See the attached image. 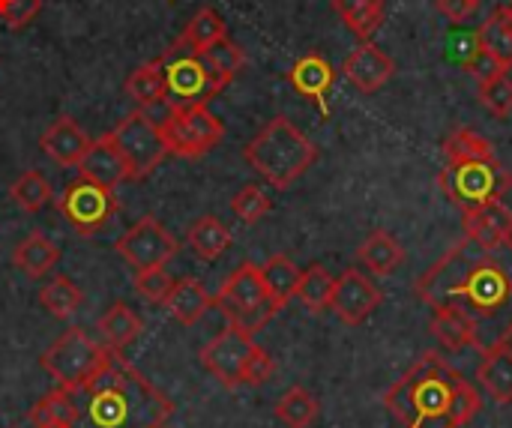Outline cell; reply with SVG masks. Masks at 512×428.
Here are the masks:
<instances>
[{"instance_id": "1", "label": "cell", "mask_w": 512, "mask_h": 428, "mask_svg": "<svg viewBox=\"0 0 512 428\" xmlns=\"http://www.w3.org/2000/svg\"><path fill=\"white\" fill-rule=\"evenodd\" d=\"M171 402L123 357L108 351V360L84 384L54 387L30 411L33 428H165Z\"/></svg>"}, {"instance_id": "2", "label": "cell", "mask_w": 512, "mask_h": 428, "mask_svg": "<svg viewBox=\"0 0 512 428\" xmlns=\"http://www.w3.org/2000/svg\"><path fill=\"white\" fill-rule=\"evenodd\" d=\"M459 372L438 354H423L384 396V408L405 428H456L450 393Z\"/></svg>"}, {"instance_id": "3", "label": "cell", "mask_w": 512, "mask_h": 428, "mask_svg": "<svg viewBox=\"0 0 512 428\" xmlns=\"http://www.w3.org/2000/svg\"><path fill=\"white\" fill-rule=\"evenodd\" d=\"M246 162L255 174H261L270 186L288 189L294 180H300L318 159V147L288 120L273 117L249 144H246Z\"/></svg>"}, {"instance_id": "4", "label": "cell", "mask_w": 512, "mask_h": 428, "mask_svg": "<svg viewBox=\"0 0 512 428\" xmlns=\"http://www.w3.org/2000/svg\"><path fill=\"white\" fill-rule=\"evenodd\" d=\"M204 369L225 387H261L273 375V357L255 342V333L228 324L201 348Z\"/></svg>"}, {"instance_id": "5", "label": "cell", "mask_w": 512, "mask_h": 428, "mask_svg": "<svg viewBox=\"0 0 512 428\" xmlns=\"http://www.w3.org/2000/svg\"><path fill=\"white\" fill-rule=\"evenodd\" d=\"M438 183L444 195L465 213L489 201H504V195L510 192L512 177L498 162V156L495 159H456V162H447Z\"/></svg>"}, {"instance_id": "6", "label": "cell", "mask_w": 512, "mask_h": 428, "mask_svg": "<svg viewBox=\"0 0 512 428\" xmlns=\"http://www.w3.org/2000/svg\"><path fill=\"white\" fill-rule=\"evenodd\" d=\"M162 78H165V99L171 105H210L225 87V81L207 66L204 54L174 42L162 57Z\"/></svg>"}, {"instance_id": "7", "label": "cell", "mask_w": 512, "mask_h": 428, "mask_svg": "<svg viewBox=\"0 0 512 428\" xmlns=\"http://www.w3.org/2000/svg\"><path fill=\"white\" fill-rule=\"evenodd\" d=\"M216 306L222 309L228 324L243 327L249 333H258L267 321L276 318V312H282L270 300L261 267H255V264H240L225 279L222 291L216 294Z\"/></svg>"}, {"instance_id": "8", "label": "cell", "mask_w": 512, "mask_h": 428, "mask_svg": "<svg viewBox=\"0 0 512 428\" xmlns=\"http://www.w3.org/2000/svg\"><path fill=\"white\" fill-rule=\"evenodd\" d=\"M108 351L111 348L99 345L81 327H72V330H66V333H60L54 339V345L39 357V363L54 378L57 387L72 390V387L84 384L87 378H93L99 372V366L108 360Z\"/></svg>"}, {"instance_id": "9", "label": "cell", "mask_w": 512, "mask_h": 428, "mask_svg": "<svg viewBox=\"0 0 512 428\" xmlns=\"http://www.w3.org/2000/svg\"><path fill=\"white\" fill-rule=\"evenodd\" d=\"M159 129L168 153L183 159H198L210 153L225 135V123L207 105H171V114L162 120Z\"/></svg>"}, {"instance_id": "10", "label": "cell", "mask_w": 512, "mask_h": 428, "mask_svg": "<svg viewBox=\"0 0 512 428\" xmlns=\"http://www.w3.org/2000/svg\"><path fill=\"white\" fill-rule=\"evenodd\" d=\"M492 252L483 249L477 240L465 237L462 243H456L423 279H417V297H423L432 309H441V306H456L471 270L486 261Z\"/></svg>"}, {"instance_id": "11", "label": "cell", "mask_w": 512, "mask_h": 428, "mask_svg": "<svg viewBox=\"0 0 512 428\" xmlns=\"http://www.w3.org/2000/svg\"><path fill=\"white\" fill-rule=\"evenodd\" d=\"M111 138H114L126 168H129V180H144L168 156V147H165L159 123L147 111H141V108L132 111L129 117H123L111 129Z\"/></svg>"}, {"instance_id": "12", "label": "cell", "mask_w": 512, "mask_h": 428, "mask_svg": "<svg viewBox=\"0 0 512 428\" xmlns=\"http://www.w3.org/2000/svg\"><path fill=\"white\" fill-rule=\"evenodd\" d=\"M180 243L174 240V234L156 219V216H144L138 219L117 243L114 252L135 270H156L165 267L174 255H177Z\"/></svg>"}, {"instance_id": "13", "label": "cell", "mask_w": 512, "mask_h": 428, "mask_svg": "<svg viewBox=\"0 0 512 428\" xmlns=\"http://www.w3.org/2000/svg\"><path fill=\"white\" fill-rule=\"evenodd\" d=\"M60 213H63V219L81 237H93L117 213V195L111 189H105V186H96V183L78 177L75 183H69L63 189V195H60Z\"/></svg>"}, {"instance_id": "14", "label": "cell", "mask_w": 512, "mask_h": 428, "mask_svg": "<svg viewBox=\"0 0 512 428\" xmlns=\"http://www.w3.org/2000/svg\"><path fill=\"white\" fill-rule=\"evenodd\" d=\"M510 300V273L489 255L486 261H480V264L471 270V276H468V282H465V288H462V294H459V300H456V309L468 312V315L477 321L480 315H495V312H501L504 306H510Z\"/></svg>"}, {"instance_id": "15", "label": "cell", "mask_w": 512, "mask_h": 428, "mask_svg": "<svg viewBox=\"0 0 512 428\" xmlns=\"http://www.w3.org/2000/svg\"><path fill=\"white\" fill-rule=\"evenodd\" d=\"M381 300H384L381 288H378L369 276H363L357 267H351V270H345V273L333 282L330 312H333L342 324L357 327V324H363V321L381 306Z\"/></svg>"}, {"instance_id": "16", "label": "cell", "mask_w": 512, "mask_h": 428, "mask_svg": "<svg viewBox=\"0 0 512 428\" xmlns=\"http://www.w3.org/2000/svg\"><path fill=\"white\" fill-rule=\"evenodd\" d=\"M462 228L471 240H477L483 249L495 252L512 240V210L504 201H489L483 207L465 210Z\"/></svg>"}, {"instance_id": "17", "label": "cell", "mask_w": 512, "mask_h": 428, "mask_svg": "<svg viewBox=\"0 0 512 428\" xmlns=\"http://www.w3.org/2000/svg\"><path fill=\"white\" fill-rule=\"evenodd\" d=\"M342 72H345V78H348L360 93H375V90H381V87L393 78L396 63H393V57L384 54L378 45L363 42L360 48H354V51L348 54V60L342 63Z\"/></svg>"}, {"instance_id": "18", "label": "cell", "mask_w": 512, "mask_h": 428, "mask_svg": "<svg viewBox=\"0 0 512 428\" xmlns=\"http://www.w3.org/2000/svg\"><path fill=\"white\" fill-rule=\"evenodd\" d=\"M78 171H81L84 180H90V183H96V186H105V189H111V192H114L120 183L129 180V168H126V162H123V156H120V150H117L111 132L102 135V138H96V141H90L84 159L78 162Z\"/></svg>"}, {"instance_id": "19", "label": "cell", "mask_w": 512, "mask_h": 428, "mask_svg": "<svg viewBox=\"0 0 512 428\" xmlns=\"http://www.w3.org/2000/svg\"><path fill=\"white\" fill-rule=\"evenodd\" d=\"M288 81H291V87H294L300 96H306L309 102H315V105L321 108V114L330 111V108H327V93H330V87H333V81H336V72H333V63H330L321 51L303 54V57L291 66Z\"/></svg>"}, {"instance_id": "20", "label": "cell", "mask_w": 512, "mask_h": 428, "mask_svg": "<svg viewBox=\"0 0 512 428\" xmlns=\"http://www.w3.org/2000/svg\"><path fill=\"white\" fill-rule=\"evenodd\" d=\"M39 147L42 153L63 165V168H78V162L84 159L87 147H90V138L87 132L72 120V117H57L39 138Z\"/></svg>"}, {"instance_id": "21", "label": "cell", "mask_w": 512, "mask_h": 428, "mask_svg": "<svg viewBox=\"0 0 512 428\" xmlns=\"http://www.w3.org/2000/svg\"><path fill=\"white\" fill-rule=\"evenodd\" d=\"M162 306H165V312H168L177 324L192 327V324H198V321L216 306V297H213L198 279H180V282L171 285V291H168V297L162 300Z\"/></svg>"}, {"instance_id": "22", "label": "cell", "mask_w": 512, "mask_h": 428, "mask_svg": "<svg viewBox=\"0 0 512 428\" xmlns=\"http://www.w3.org/2000/svg\"><path fill=\"white\" fill-rule=\"evenodd\" d=\"M477 381L483 384V390L492 402L512 405V348L507 345V339L483 354Z\"/></svg>"}, {"instance_id": "23", "label": "cell", "mask_w": 512, "mask_h": 428, "mask_svg": "<svg viewBox=\"0 0 512 428\" xmlns=\"http://www.w3.org/2000/svg\"><path fill=\"white\" fill-rule=\"evenodd\" d=\"M12 264L30 279H42V276H48V270H54L60 264V249L42 231H30L18 240V246L12 252Z\"/></svg>"}, {"instance_id": "24", "label": "cell", "mask_w": 512, "mask_h": 428, "mask_svg": "<svg viewBox=\"0 0 512 428\" xmlns=\"http://www.w3.org/2000/svg\"><path fill=\"white\" fill-rule=\"evenodd\" d=\"M360 264L372 273V276H390L405 264V249L402 243L390 234V231H372L360 249H357Z\"/></svg>"}, {"instance_id": "25", "label": "cell", "mask_w": 512, "mask_h": 428, "mask_svg": "<svg viewBox=\"0 0 512 428\" xmlns=\"http://www.w3.org/2000/svg\"><path fill=\"white\" fill-rule=\"evenodd\" d=\"M432 336L444 351H462L468 345H477V321L456 306H441L432 318Z\"/></svg>"}, {"instance_id": "26", "label": "cell", "mask_w": 512, "mask_h": 428, "mask_svg": "<svg viewBox=\"0 0 512 428\" xmlns=\"http://www.w3.org/2000/svg\"><path fill=\"white\" fill-rule=\"evenodd\" d=\"M141 330H144L141 318L126 303H114L99 318V336L105 339V348H111V351H126L141 336Z\"/></svg>"}, {"instance_id": "27", "label": "cell", "mask_w": 512, "mask_h": 428, "mask_svg": "<svg viewBox=\"0 0 512 428\" xmlns=\"http://www.w3.org/2000/svg\"><path fill=\"white\" fill-rule=\"evenodd\" d=\"M186 240H189V249L204 261H216L231 249V231L216 216H201L198 222H192Z\"/></svg>"}, {"instance_id": "28", "label": "cell", "mask_w": 512, "mask_h": 428, "mask_svg": "<svg viewBox=\"0 0 512 428\" xmlns=\"http://www.w3.org/2000/svg\"><path fill=\"white\" fill-rule=\"evenodd\" d=\"M300 267L288 258V255H273L264 267H261V276H264V285H267V294L270 300L285 309L294 294H297V285H300Z\"/></svg>"}, {"instance_id": "29", "label": "cell", "mask_w": 512, "mask_h": 428, "mask_svg": "<svg viewBox=\"0 0 512 428\" xmlns=\"http://www.w3.org/2000/svg\"><path fill=\"white\" fill-rule=\"evenodd\" d=\"M84 303V291L69 279V276H54L39 288V306L51 312L57 321L72 318Z\"/></svg>"}, {"instance_id": "30", "label": "cell", "mask_w": 512, "mask_h": 428, "mask_svg": "<svg viewBox=\"0 0 512 428\" xmlns=\"http://www.w3.org/2000/svg\"><path fill=\"white\" fill-rule=\"evenodd\" d=\"M477 42L504 66L512 69V21L507 15V9H495L486 24L477 30Z\"/></svg>"}, {"instance_id": "31", "label": "cell", "mask_w": 512, "mask_h": 428, "mask_svg": "<svg viewBox=\"0 0 512 428\" xmlns=\"http://www.w3.org/2000/svg\"><path fill=\"white\" fill-rule=\"evenodd\" d=\"M126 96L138 105V108H150L156 102L165 99V78H162V66L159 57L138 66L129 78H126Z\"/></svg>"}, {"instance_id": "32", "label": "cell", "mask_w": 512, "mask_h": 428, "mask_svg": "<svg viewBox=\"0 0 512 428\" xmlns=\"http://www.w3.org/2000/svg\"><path fill=\"white\" fill-rule=\"evenodd\" d=\"M225 36H228V27H225L222 15H219L216 9L204 6V9H198V12L189 18V24L183 27V33H180L177 42H183V45H189V48H195V51H204V48H210L213 42H219V39H225Z\"/></svg>"}, {"instance_id": "33", "label": "cell", "mask_w": 512, "mask_h": 428, "mask_svg": "<svg viewBox=\"0 0 512 428\" xmlns=\"http://www.w3.org/2000/svg\"><path fill=\"white\" fill-rule=\"evenodd\" d=\"M333 276L321 267V264H312L300 273V285H297V300L312 312V315H321L330 309V297H333Z\"/></svg>"}, {"instance_id": "34", "label": "cell", "mask_w": 512, "mask_h": 428, "mask_svg": "<svg viewBox=\"0 0 512 428\" xmlns=\"http://www.w3.org/2000/svg\"><path fill=\"white\" fill-rule=\"evenodd\" d=\"M333 9L363 39L372 36L384 21V0H333Z\"/></svg>"}, {"instance_id": "35", "label": "cell", "mask_w": 512, "mask_h": 428, "mask_svg": "<svg viewBox=\"0 0 512 428\" xmlns=\"http://www.w3.org/2000/svg\"><path fill=\"white\" fill-rule=\"evenodd\" d=\"M276 420L285 428H309L318 420V399L303 387H291L276 402Z\"/></svg>"}, {"instance_id": "36", "label": "cell", "mask_w": 512, "mask_h": 428, "mask_svg": "<svg viewBox=\"0 0 512 428\" xmlns=\"http://www.w3.org/2000/svg\"><path fill=\"white\" fill-rule=\"evenodd\" d=\"M9 198H12L21 210L36 213V210H42V207L51 201V183H48L39 171H24V174L12 183Z\"/></svg>"}, {"instance_id": "37", "label": "cell", "mask_w": 512, "mask_h": 428, "mask_svg": "<svg viewBox=\"0 0 512 428\" xmlns=\"http://www.w3.org/2000/svg\"><path fill=\"white\" fill-rule=\"evenodd\" d=\"M444 156L447 162L456 159H495V147L486 135L474 132V129H459L444 141Z\"/></svg>"}, {"instance_id": "38", "label": "cell", "mask_w": 512, "mask_h": 428, "mask_svg": "<svg viewBox=\"0 0 512 428\" xmlns=\"http://www.w3.org/2000/svg\"><path fill=\"white\" fill-rule=\"evenodd\" d=\"M480 411H483V399H480L477 387L459 375L453 384V393H450V417H453L456 428L471 426L480 417Z\"/></svg>"}, {"instance_id": "39", "label": "cell", "mask_w": 512, "mask_h": 428, "mask_svg": "<svg viewBox=\"0 0 512 428\" xmlns=\"http://www.w3.org/2000/svg\"><path fill=\"white\" fill-rule=\"evenodd\" d=\"M270 198H267V192L258 186V183H246L240 192H234V198H231V210H234V216L243 222V225H255V222H261L267 213H270Z\"/></svg>"}, {"instance_id": "40", "label": "cell", "mask_w": 512, "mask_h": 428, "mask_svg": "<svg viewBox=\"0 0 512 428\" xmlns=\"http://www.w3.org/2000/svg\"><path fill=\"white\" fill-rule=\"evenodd\" d=\"M204 54V60H207V66L228 84L240 69H243V63H246V57H243V51L225 36V39H219V42H213L210 48H204L201 51Z\"/></svg>"}, {"instance_id": "41", "label": "cell", "mask_w": 512, "mask_h": 428, "mask_svg": "<svg viewBox=\"0 0 512 428\" xmlns=\"http://www.w3.org/2000/svg\"><path fill=\"white\" fill-rule=\"evenodd\" d=\"M480 102L486 105V111H492L495 117H510L512 114V81L504 75H495L489 81L480 84Z\"/></svg>"}, {"instance_id": "42", "label": "cell", "mask_w": 512, "mask_h": 428, "mask_svg": "<svg viewBox=\"0 0 512 428\" xmlns=\"http://www.w3.org/2000/svg\"><path fill=\"white\" fill-rule=\"evenodd\" d=\"M171 276L165 273V267H156V270H141L135 273V291L141 300L147 303H162L171 291Z\"/></svg>"}, {"instance_id": "43", "label": "cell", "mask_w": 512, "mask_h": 428, "mask_svg": "<svg viewBox=\"0 0 512 428\" xmlns=\"http://www.w3.org/2000/svg\"><path fill=\"white\" fill-rule=\"evenodd\" d=\"M42 9V0H0V21L9 30H21L27 27Z\"/></svg>"}, {"instance_id": "44", "label": "cell", "mask_w": 512, "mask_h": 428, "mask_svg": "<svg viewBox=\"0 0 512 428\" xmlns=\"http://www.w3.org/2000/svg\"><path fill=\"white\" fill-rule=\"evenodd\" d=\"M465 66H468V72H471L480 84H483V81H489V78H495V75H504V72H507V69H504V66H501V63H498V60H495V57H492L480 42H477V48L471 51V57L465 60Z\"/></svg>"}, {"instance_id": "45", "label": "cell", "mask_w": 512, "mask_h": 428, "mask_svg": "<svg viewBox=\"0 0 512 428\" xmlns=\"http://www.w3.org/2000/svg\"><path fill=\"white\" fill-rule=\"evenodd\" d=\"M438 9H441L450 21L462 24V21H468V18L480 9V0H438Z\"/></svg>"}, {"instance_id": "46", "label": "cell", "mask_w": 512, "mask_h": 428, "mask_svg": "<svg viewBox=\"0 0 512 428\" xmlns=\"http://www.w3.org/2000/svg\"><path fill=\"white\" fill-rule=\"evenodd\" d=\"M504 9H507V15H510V18H512V3H510V6H504Z\"/></svg>"}, {"instance_id": "47", "label": "cell", "mask_w": 512, "mask_h": 428, "mask_svg": "<svg viewBox=\"0 0 512 428\" xmlns=\"http://www.w3.org/2000/svg\"><path fill=\"white\" fill-rule=\"evenodd\" d=\"M510 21H512V18H510Z\"/></svg>"}, {"instance_id": "48", "label": "cell", "mask_w": 512, "mask_h": 428, "mask_svg": "<svg viewBox=\"0 0 512 428\" xmlns=\"http://www.w3.org/2000/svg\"><path fill=\"white\" fill-rule=\"evenodd\" d=\"M165 428H168V426H165Z\"/></svg>"}]
</instances>
